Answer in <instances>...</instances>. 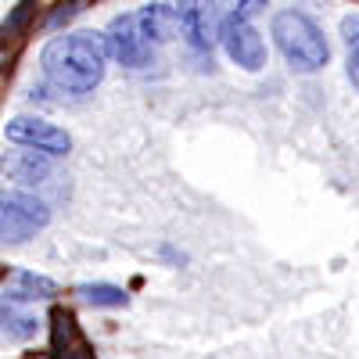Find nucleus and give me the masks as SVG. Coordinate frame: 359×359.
Instances as JSON below:
<instances>
[{
    "label": "nucleus",
    "mask_w": 359,
    "mask_h": 359,
    "mask_svg": "<svg viewBox=\"0 0 359 359\" xmlns=\"http://www.w3.org/2000/svg\"><path fill=\"white\" fill-rule=\"evenodd\" d=\"M40 69L62 94H90L108 72V50L101 33H65L40 50Z\"/></svg>",
    "instance_id": "obj_1"
},
{
    "label": "nucleus",
    "mask_w": 359,
    "mask_h": 359,
    "mask_svg": "<svg viewBox=\"0 0 359 359\" xmlns=\"http://www.w3.org/2000/svg\"><path fill=\"white\" fill-rule=\"evenodd\" d=\"M269 36H273L277 50L284 54V62L302 76L320 72L331 62V43H327L320 22L309 18L306 11H294V8L277 11L273 22H269Z\"/></svg>",
    "instance_id": "obj_2"
},
{
    "label": "nucleus",
    "mask_w": 359,
    "mask_h": 359,
    "mask_svg": "<svg viewBox=\"0 0 359 359\" xmlns=\"http://www.w3.org/2000/svg\"><path fill=\"white\" fill-rule=\"evenodd\" d=\"M50 226V208L29 191L0 187V245H25Z\"/></svg>",
    "instance_id": "obj_3"
},
{
    "label": "nucleus",
    "mask_w": 359,
    "mask_h": 359,
    "mask_svg": "<svg viewBox=\"0 0 359 359\" xmlns=\"http://www.w3.org/2000/svg\"><path fill=\"white\" fill-rule=\"evenodd\" d=\"M216 40H219V47L226 50L230 62H233V65H241L245 72H259V69H266L269 50H266L262 33L252 25V18L230 11V15L216 25Z\"/></svg>",
    "instance_id": "obj_4"
},
{
    "label": "nucleus",
    "mask_w": 359,
    "mask_h": 359,
    "mask_svg": "<svg viewBox=\"0 0 359 359\" xmlns=\"http://www.w3.org/2000/svg\"><path fill=\"white\" fill-rule=\"evenodd\" d=\"M4 137L18 147H33V151H43L50 158L72 151V137L62 126L40 118V115H18V118H11V123H4Z\"/></svg>",
    "instance_id": "obj_5"
},
{
    "label": "nucleus",
    "mask_w": 359,
    "mask_h": 359,
    "mask_svg": "<svg viewBox=\"0 0 359 359\" xmlns=\"http://www.w3.org/2000/svg\"><path fill=\"white\" fill-rule=\"evenodd\" d=\"M176 29L184 33L191 50L212 54L216 47V0H176Z\"/></svg>",
    "instance_id": "obj_6"
},
{
    "label": "nucleus",
    "mask_w": 359,
    "mask_h": 359,
    "mask_svg": "<svg viewBox=\"0 0 359 359\" xmlns=\"http://www.w3.org/2000/svg\"><path fill=\"white\" fill-rule=\"evenodd\" d=\"M101 40H104V50H108V62H118L126 69H144V65H151V57H155V50H147L144 40L137 36L133 15L111 18V25L101 33Z\"/></svg>",
    "instance_id": "obj_7"
},
{
    "label": "nucleus",
    "mask_w": 359,
    "mask_h": 359,
    "mask_svg": "<svg viewBox=\"0 0 359 359\" xmlns=\"http://www.w3.org/2000/svg\"><path fill=\"white\" fill-rule=\"evenodd\" d=\"M57 294V284L43 273L22 266H0V298L8 306H25V302H50Z\"/></svg>",
    "instance_id": "obj_8"
},
{
    "label": "nucleus",
    "mask_w": 359,
    "mask_h": 359,
    "mask_svg": "<svg viewBox=\"0 0 359 359\" xmlns=\"http://www.w3.org/2000/svg\"><path fill=\"white\" fill-rule=\"evenodd\" d=\"M47 323H50V359H97L94 345L86 341V334H83V327H79L72 309L54 306Z\"/></svg>",
    "instance_id": "obj_9"
},
{
    "label": "nucleus",
    "mask_w": 359,
    "mask_h": 359,
    "mask_svg": "<svg viewBox=\"0 0 359 359\" xmlns=\"http://www.w3.org/2000/svg\"><path fill=\"white\" fill-rule=\"evenodd\" d=\"M133 29H137V36L144 40V47L155 50V54H158V47H165L180 33L172 4H144L140 11H133Z\"/></svg>",
    "instance_id": "obj_10"
},
{
    "label": "nucleus",
    "mask_w": 359,
    "mask_h": 359,
    "mask_svg": "<svg viewBox=\"0 0 359 359\" xmlns=\"http://www.w3.org/2000/svg\"><path fill=\"white\" fill-rule=\"evenodd\" d=\"M0 172L18 187H36L54 172V158L43 155V151H33V147H25V151H8L4 158H0Z\"/></svg>",
    "instance_id": "obj_11"
},
{
    "label": "nucleus",
    "mask_w": 359,
    "mask_h": 359,
    "mask_svg": "<svg viewBox=\"0 0 359 359\" xmlns=\"http://www.w3.org/2000/svg\"><path fill=\"white\" fill-rule=\"evenodd\" d=\"M36 320L33 316H25V313H18L15 306H0V331H4L8 338H33L36 334Z\"/></svg>",
    "instance_id": "obj_12"
},
{
    "label": "nucleus",
    "mask_w": 359,
    "mask_h": 359,
    "mask_svg": "<svg viewBox=\"0 0 359 359\" xmlns=\"http://www.w3.org/2000/svg\"><path fill=\"white\" fill-rule=\"evenodd\" d=\"M76 294L90 306H126V291L115 284H83Z\"/></svg>",
    "instance_id": "obj_13"
},
{
    "label": "nucleus",
    "mask_w": 359,
    "mask_h": 359,
    "mask_svg": "<svg viewBox=\"0 0 359 359\" xmlns=\"http://www.w3.org/2000/svg\"><path fill=\"white\" fill-rule=\"evenodd\" d=\"M29 18H33V0H18L15 11L4 18V25H0V40L4 43H15L22 36V29L29 25Z\"/></svg>",
    "instance_id": "obj_14"
},
{
    "label": "nucleus",
    "mask_w": 359,
    "mask_h": 359,
    "mask_svg": "<svg viewBox=\"0 0 359 359\" xmlns=\"http://www.w3.org/2000/svg\"><path fill=\"white\" fill-rule=\"evenodd\" d=\"M341 33H345V43L355 47V40H359V36H355V33H359V18H355V15H348V18L341 22Z\"/></svg>",
    "instance_id": "obj_15"
},
{
    "label": "nucleus",
    "mask_w": 359,
    "mask_h": 359,
    "mask_svg": "<svg viewBox=\"0 0 359 359\" xmlns=\"http://www.w3.org/2000/svg\"><path fill=\"white\" fill-rule=\"evenodd\" d=\"M355 65H359V50L352 47V54H348V69H345V72H348V79H352V86L359 83V69H355Z\"/></svg>",
    "instance_id": "obj_16"
}]
</instances>
